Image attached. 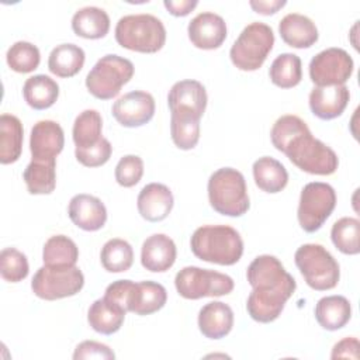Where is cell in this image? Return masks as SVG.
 Returning <instances> with one entry per match:
<instances>
[{
  "label": "cell",
  "instance_id": "obj_1",
  "mask_svg": "<svg viewBox=\"0 0 360 360\" xmlns=\"http://www.w3.org/2000/svg\"><path fill=\"white\" fill-rule=\"evenodd\" d=\"M246 278L253 288L248 297L246 309L250 318L260 323L276 321L297 288L294 277L271 255L253 259L246 270Z\"/></svg>",
  "mask_w": 360,
  "mask_h": 360
},
{
  "label": "cell",
  "instance_id": "obj_2",
  "mask_svg": "<svg viewBox=\"0 0 360 360\" xmlns=\"http://www.w3.org/2000/svg\"><path fill=\"white\" fill-rule=\"evenodd\" d=\"M273 146L283 152L302 172L318 176L333 174L339 166L338 155L322 141L312 136L307 122L287 114L276 120L270 131Z\"/></svg>",
  "mask_w": 360,
  "mask_h": 360
},
{
  "label": "cell",
  "instance_id": "obj_3",
  "mask_svg": "<svg viewBox=\"0 0 360 360\" xmlns=\"http://www.w3.org/2000/svg\"><path fill=\"white\" fill-rule=\"evenodd\" d=\"M191 252L200 260L221 266L238 263L243 255V240L229 225H202L190 239Z\"/></svg>",
  "mask_w": 360,
  "mask_h": 360
},
{
  "label": "cell",
  "instance_id": "obj_4",
  "mask_svg": "<svg viewBox=\"0 0 360 360\" xmlns=\"http://www.w3.org/2000/svg\"><path fill=\"white\" fill-rule=\"evenodd\" d=\"M210 205L221 215L240 217L250 207L246 180L233 167H221L208 179Z\"/></svg>",
  "mask_w": 360,
  "mask_h": 360
},
{
  "label": "cell",
  "instance_id": "obj_5",
  "mask_svg": "<svg viewBox=\"0 0 360 360\" xmlns=\"http://www.w3.org/2000/svg\"><path fill=\"white\" fill-rule=\"evenodd\" d=\"M115 41L129 51L155 53L166 42V28L162 20L152 14H129L118 20Z\"/></svg>",
  "mask_w": 360,
  "mask_h": 360
},
{
  "label": "cell",
  "instance_id": "obj_6",
  "mask_svg": "<svg viewBox=\"0 0 360 360\" xmlns=\"http://www.w3.org/2000/svg\"><path fill=\"white\" fill-rule=\"evenodd\" d=\"M305 283L316 291L332 290L340 278V267L335 257L319 243L301 245L294 255Z\"/></svg>",
  "mask_w": 360,
  "mask_h": 360
},
{
  "label": "cell",
  "instance_id": "obj_7",
  "mask_svg": "<svg viewBox=\"0 0 360 360\" xmlns=\"http://www.w3.org/2000/svg\"><path fill=\"white\" fill-rule=\"evenodd\" d=\"M274 45V32L270 25L255 21L246 25L229 51L235 68L253 72L262 68Z\"/></svg>",
  "mask_w": 360,
  "mask_h": 360
},
{
  "label": "cell",
  "instance_id": "obj_8",
  "mask_svg": "<svg viewBox=\"0 0 360 360\" xmlns=\"http://www.w3.org/2000/svg\"><path fill=\"white\" fill-rule=\"evenodd\" d=\"M134 63L115 53L101 56L86 76V87L91 96L110 100L120 94L121 87L134 76Z\"/></svg>",
  "mask_w": 360,
  "mask_h": 360
},
{
  "label": "cell",
  "instance_id": "obj_9",
  "mask_svg": "<svg viewBox=\"0 0 360 360\" xmlns=\"http://www.w3.org/2000/svg\"><path fill=\"white\" fill-rule=\"evenodd\" d=\"M84 285V276L76 266H46L32 277V292L45 301H55L76 295Z\"/></svg>",
  "mask_w": 360,
  "mask_h": 360
},
{
  "label": "cell",
  "instance_id": "obj_10",
  "mask_svg": "<svg viewBox=\"0 0 360 360\" xmlns=\"http://www.w3.org/2000/svg\"><path fill=\"white\" fill-rule=\"evenodd\" d=\"M174 285L183 298L200 300L204 297L226 295L233 290L235 284L228 274L197 266H187L176 274Z\"/></svg>",
  "mask_w": 360,
  "mask_h": 360
},
{
  "label": "cell",
  "instance_id": "obj_11",
  "mask_svg": "<svg viewBox=\"0 0 360 360\" xmlns=\"http://www.w3.org/2000/svg\"><path fill=\"white\" fill-rule=\"evenodd\" d=\"M336 205L335 188L322 181H311L305 184L300 194L297 218L300 226L305 232L318 231L330 217Z\"/></svg>",
  "mask_w": 360,
  "mask_h": 360
},
{
  "label": "cell",
  "instance_id": "obj_12",
  "mask_svg": "<svg viewBox=\"0 0 360 360\" xmlns=\"http://www.w3.org/2000/svg\"><path fill=\"white\" fill-rule=\"evenodd\" d=\"M353 59L342 48H328L309 62V77L316 86L345 84L353 73Z\"/></svg>",
  "mask_w": 360,
  "mask_h": 360
},
{
  "label": "cell",
  "instance_id": "obj_13",
  "mask_svg": "<svg viewBox=\"0 0 360 360\" xmlns=\"http://www.w3.org/2000/svg\"><path fill=\"white\" fill-rule=\"evenodd\" d=\"M207 91L205 87L197 80H180L176 82L167 94V104L170 115L193 117L200 120L207 108Z\"/></svg>",
  "mask_w": 360,
  "mask_h": 360
},
{
  "label": "cell",
  "instance_id": "obj_14",
  "mask_svg": "<svg viewBox=\"0 0 360 360\" xmlns=\"http://www.w3.org/2000/svg\"><path fill=\"white\" fill-rule=\"evenodd\" d=\"M155 98L143 90H134L121 96L111 108L112 117L127 128L142 127L155 115Z\"/></svg>",
  "mask_w": 360,
  "mask_h": 360
},
{
  "label": "cell",
  "instance_id": "obj_15",
  "mask_svg": "<svg viewBox=\"0 0 360 360\" xmlns=\"http://www.w3.org/2000/svg\"><path fill=\"white\" fill-rule=\"evenodd\" d=\"M65 145L62 127L52 120L34 124L30 135V150L34 160H56Z\"/></svg>",
  "mask_w": 360,
  "mask_h": 360
},
{
  "label": "cell",
  "instance_id": "obj_16",
  "mask_svg": "<svg viewBox=\"0 0 360 360\" xmlns=\"http://www.w3.org/2000/svg\"><path fill=\"white\" fill-rule=\"evenodd\" d=\"M187 34L195 48L207 51L217 49L226 39V22L221 15L204 11L188 22Z\"/></svg>",
  "mask_w": 360,
  "mask_h": 360
},
{
  "label": "cell",
  "instance_id": "obj_17",
  "mask_svg": "<svg viewBox=\"0 0 360 360\" xmlns=\"http://www.w3.org/2000/svg\"><path fill=\"white\" fill-rule=\"evenodd\" d=\"M350 100L346 84L315 86L309 93V108L321 120H333L345 111Z\"/></svg>",
  "mask_w": 360,
  "mask_h": 360
},
{
  "label": "cell",
  "instance_id": "obj_18",
  "mask_svg": "<svg viewBox=\"0 0 360 360\" xmlns=\"http://www.w3.org/2000/svg\"><path fill=\"white\" fill-rule=\"evenodd\" d=\"M68 214L70 221L80 229L94 232L107 221V210L103 201L90 194H76L70 198Z\"/></svg>",
  "mask_w": 360,
  "mask_h": 360
},
{
  "label": "cell",
  "instance_id": "obj_19",
  "mask_svg": "<svg viewBox=\"0 0 360 360\" xmlns=\"http://www.w3.org/2000/svg\"><path fill=\"white\" fill-rule=\"evenodd\" d=\"M174 200L170 188L162 183H149L138 194L136 207L141 217L149 222H159L167 218Z\"/></svg>",
  "mask_w": 360,
  "mask_h": 360
},
{
  "label": "cell",
  "instance_id": "obj_20",
  "mask_svg": "<svg viewBox=\"0 0 360 360\" xmlns=\"http://www.w3.org/2000/svg\"><path fill=\"white\" fill-rule=\"evenodd\" d=\"M177 250L172 238L165 233L148 236L141 248V263L152 273L167 271L176 262Z\"/></svg>",
  "mask_w": 360,
  "mask_h": 360
},
{
  "label": "cell",
  "instance_id": "obj_21",
  "mask_svg": "<svg viewBox=\"0 0 360 360\" xmlns=\"http://www.w3.org/2000/svg\"><path fill=\"white\" fill-rule=\"evenodd\" d=\"M281 39L297 49L312 46L318 41V28L315 22L300 13H288L278 22Z\"/></svg>",
  "mask_w": 360,
  "mask_h": 360
},
{
  "label": "cell",
  "instance_id": "obj_22",
  "mask_svg": "<svg viewBox=\"0 0 360 360\" xmlns=\"http://www.w3.org/2000/svg\"><path fill=\"white\" fill-rule=\"evenodd\" d=\"M233 326L232 308L221 301L205 304L198 312V329L208 339L225 338Z\"/></svg>",
  "mask_w": 360,
  "mask_h": 360
},
{
  "label": "cell",
  "instance_id": "obj_23",
  "mask_svg": "<svg viewBox=\"0 0 360 360\" xmlns=\"http://www.w3.org/2000/svg\"><path fill=\"white\" fill-rule=\"evenodd\" d=\"M166 301L167 291L162 284L150 280L134 283L128 300V312H134L141 316L150 315L162 309Z\"/></svg>",
  "mask_w": 360,
  "mask_h": 360
},
{
  "label": "cell",
  "instance_id": "obj_24",
  "mask_svg": "<svg viewBox=\"0 0 360 360\" xmlns=\"http://www.w3.org/2000/svg\"><path fill=\"white\" fill-rule=\"evenodd\" d=\"M127 311L105 297L96 300L87 311L89 325L101 335L118 332L124 323Z\"/></svg>",
  "mask_w": 360,
  "mask_h": 360
},
{
  "label": "cell",
  "instance_id": "obj_25",
  "mask_svg": "<svg viewBox=\"0 0 360 360\" xmlns=\"http://www.w3.org/2000/svg\"><path fill=\"white\" fill-rule=\"evenodd\" d=\"M72 30L77 37L100 39L110 31V17L104 8L96 6L82 7L72 17Z\"/></svg>",
  "mask_w": 360,
  "mask_h": 360
},
{
  "label": "cell",
  "instance_id": "obj_26",
  "mask_svg": "<svg viewBox=\"0 0 360 360\" xmlns=\"http://www.w3.org/2000/svg\"><path fill=\"white\" fill-rule=\"evenodd\" d=\"M352 318V305L343 295L322 297L315 305V319L326 330L343 328Z\"/></svg>",
  "mask_w": 360,
  "mask_h": 360
},
{
  "label": "cell",
  "instance_id": "obj_27",
  "mask_svg": "<svg viewBox=\"0 0 360 360\" xmlns=\"http://www.w3.org/2000/svg\"><path fill=\"white\" fill-rule=\"evenodd\" d=\"M22 124L13 114L0 115V162L10 165L18 160L22 150Z\"/></svg>",
  "mask_w": 360,
  "mask_h": 360
},
{
  "label": "cell",
  "instance_id": "obj_28",
  "mask_svg": "<svg viewBox=\"0 0 360 360\" xmlns=\"http://www.w3.org/2000/svg\"><path fill=\"white\" fill-rule=\"evenodd\" d=\"M25 103L34 110H46L55 104L59 97L58 83L46 75H34L22 86Z\"/></svg>",
  "mask_w": 360,
  "mask_h": 360
},
{
  "label": "cell",
  "instance_id": "obj_29",
  "mask_svg": "<svg viewBox=\"0 0 360 360\" xmlns=\"http://www.w3.org/2000/svg\"><path fill=\"white\" fill-rule=\"evenodd\" d=\"M253 179L256 186L266 193H278L288 183L287 169L271 156H262L253 163Z\"/></svg>",
  "mask_w": 360,
  "mask_h": 360
},
{
  "label": "cell",
  "instance_id": "obj_30",
  "mask_svg": "<svg viewBox=\"0 0 360 360\" xmlns=\"http://www.w3.org/2000/svg\"><path fill=\"white\" fill-rule=\"evenodd\" d=\"M84 51L75 44H60L55 46L48 58V69L58 77H72L84 65Z\"/></svg>",
  "mask_w": 360,
  "mask_h": 360
},
{
  "label": "cell",
  "instance_id": "obj_31",
  "mask_svg": "<svg viewBox=\"0 0 360 360\" xmlns=\"http://www.w3.org/2000/svg\"><path fill=\"white\" fill-rule=\"evenodd\" d=\"M30 194H51L56 187V160H31L22 173Z\"/></svg>",
  "mask_w": 360,
  "mask_h": 360
},
{
  "label": "cell",
  "instance_id": "obj_32",
  "mask_svg": "<svg viewBox=\"0 0 360 360\" xmlns=\"http://www.w3.org/2000/svg\"><path fill=\"white\" fill-rule=\"evenodd\" d=\"M103 120L97 110H84L82 111L75 122L72 129V138L76 148H90L101 141Z\"/></svg>",
  "mask_w": 360,
  "mask_h": 360
},
{
  "label": "cell",
  "instance_id": "obj_33",
  "mask_svg": "<svg viewBox=\"0 0 360 360\" xmlns=\"http://www.w3.org/2000/svg\"><path fill=\"white\" fill-rule=\"evenodd\" d=\"M269 76L273 84L281 89H291L295 87L301 79H302V68H301V59L295 53H281L278 55L270 69Z\"/></svg>",
  "mask_w": 360,
  "mask_h": 360
},
{
  "label": "cell",
  "instance_id": "obj_34",
  "mask_svg": "<svg viewBox=\"0 0 360 360\" xmlns=\"http://www.w3.org/2000/svg\"><path fill=\"white\" fill-rule=\"evenodd\" d=\"M79 249L66 235L51 236L42 249V260L46 266H76Z\"/></svg>",
  "mask_w": 360,
  "mask_h": 360
},
{
  "label": "cell",
  "instance_id": "obj_35",
  "mask_svg": "<svg viewBox=\"0 0 360 360\" xmlns=\"http://www.w3.org/2000/svg\"><path fill=\"white\" fill-rule=\"evenodd\" d=\"M103 267L110 273H122L131 269L134 263L132 246L121 238L107 240L100 252Z\"/></svg>",
  "mask_w": 360,
  "mask_h": 360
},
{
  "label": "cell",
  "instance_id": "obj_36",
  "mask_svg": "<svg viewBox=\"0 0 360 360\" xmlns=\"http://www.w3.org/2000/svg\"><path fill=\"white\" fill-rule=\"evenodd\" d=\"M330 239L338 250L345 255H357L360 252V222L353 217L338 219L330 229Z\"/></svg>",
  "mask_w": 360,
  "mask_h": 360
},
{
  "label": "cell",
  "instance_id": "obj_37",
  "mask_svg": "<svg viewBox=\"0 0 360 360\" xmlns=\"http://www.w3.org/2000/svg\"><path fill=\"white\" fill-rule=\"evenodd\" d=\"M7 65L17 73L34 72L41 62V53L37 45L28 41L14 42L6 53Z\"/></svg>",
  "mask_w": 360,
  "mask_h": 360
},
{
  "label": "cell",
  "instance_id": "obj_38",
  "mask_svg": "<svg viewBox=\"0 0 360 360\" xmlns=\"http://www.w3.org/2000/svg\"><path fill=\"white\" fill-rule=\"evenodd\" d=\"M170 134L174 145L181 150L195 148L200 139V120L183 115H170Z\"/></svg>",
  "mask_w": 360,
  "mask_h": 360
},
{
  "label": "cell",
  "instance_id": "obj_39",
  "mask_svg": "<svg viewBox=\"0 0 360 360\" xmlns=\"http://www.w3.org/2000/svg\"><path fill=\"white\" fill-rule=\"evenodd\" d=\"M30 271L27 256L15 248H4L0 253V274L8 283L22 281Z\"/></svg>",
  "mask_w": 360,
  "mask_h": 360
},
{
  "label": "cell",
  "instance_id": "obj_40",
  "mask_svg": "<svg viewBox=\"0 0 360 360\" xmlns=\"http://www.w3.org/2000/svg\"><path fill=\"white\" fill-rule=\"evenodd\" d=\"M143 176V160L136 155L122 156L115 166V180L122 187H132Z\"/></svg>",
  "mask_w": 360,
  "mask_h": 360
},
{
  "label": "cell",
  "instance_id": "obj_41",
  "mask_svg": "<svg viewBox=\"0 0 360 360\" xmlns=\"http://www.w3.org/2000/svg\"><path fill=\"white\" fill-rule=\"evenodd\" d=\"M112 152V146L104 136L98 143L90 148H75V156L79 163L86 167H98L108 162Z\"/></svg>",
  "mask_w": 360,
  "mask_h": 360
},
{
  "label": "cell",
  "instance_id": "obj_42",
  "mask_svg": "<svg viewBox=\"0 0 360 360\" xmlns=\"http://www.w3.org/2000/svg\"><path fill=\"white\" fill-rule=\"evenodd\" d=\"M75 360L82 359H101V360H112L115 359L114 352L104 343L96 340H84L79 343L73 353Z\"/></svg>",
  "mask_w": 360,
  "mask_h": 360
},
{
  "label": "cell",
  "instance_id": "obj_43",
  "mask_svg": "<svg viewBox=\"0 0 360 360\" xmlns=\"http://www.w3.org/2000/svg\"><path fill=\"white\" fill-rule=\"evenodd\" d=\"M132 280H117L114 283H111L110 285H107L104 297L112 302H115L117 305H120L121 308H124L128 312V300L134 287Z\"/></svg>",
  "mask_w": 360,
  "mask_h": 360
},
{
  "label": "cell",
  "instance_id": "obj_44",
  "mask_svg": "<svg viewBox=\"0 0 360 360\" xmlns=\"http://www.w3.org/2000/svg\"><path fill=\"white\" fill-rule=\"evenodd\" d=\"M330 359H359V340L357 338H345L339 340L330 353Z\"/></svg>",
  "mask_w": 360,
  "mask_h": 360
},
{
  "label": "cell",
  "instance_id": "obj_45",
  "mask_svg": "<svg viewBox=\"0 0 360 360\" xmlns=\"http://www.w3.org/2000/svg\"><path fill=\"white\" fill-rule=\"evenodd\" d=\"M198 1L197 0H165L163 6L166 10L174 15V17H184L190 14L195 7Z\"/></svg>",
  "mask_w": 360,
  "mask_h": 360
},
{
  "label": "cell",
  "instance_id": "obj_46",
  "mask_svg": "<svg viewBox=\"0 0 360 360\" xmlns=\"http://www.w3.org/2000/svg\"><path fill=\"white\" fill-rule=\"evenodd\" d=\"M287 4L285 0H250L249 6L259 14L270 15Z\"/></svg>",
  "mask_w": 360,
  "mask_h": 360
}]
</instances>
